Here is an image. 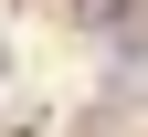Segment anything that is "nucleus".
<instances>
[{
    "label": "nucleus",
    "instance_id": "1",
    "mask_svg": "<svg viewBox=\"0 0 148 137\" xmlns=\"http://www.w3.org/2000/svg\"><path fill=\"white\" fill-rule=\"evenodd\" d=\"M74 21H95V32H116V21H138V0H85Z\"/></svg>",
    "mask_w": 148,
    "mask_h": 137
},
{
    "label": "nucleus",
    "instance_id": "2",
    "mask_svg": "<svg viewBox=\"0 0 148 137\" xmlns=\"http://www.w3.org/2000/svg\"><path fill=\"white\" fill-rule=\"evenodd\" d=\"M0 63H11V53H0Z\"/></svg>",
    "mask_w": 148,
    "mask_h": 137
}]
</instances>
